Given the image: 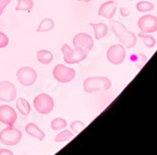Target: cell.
Segmentation results:
<instances>
[{
  "label": "cell",
  "instance_id": "18",
  "mask_svg": "<svg viewBox=\"0 0 157 155\" xmlns=\"http://www.w3.org/2000/svg\"><path fill=\"white\" fill-rule=\"evenodd\" d=\"M17 109L24 116H27V115L30 113V105H29V102L25 98H23V97H19L17 100Z\"/></svg>",
  "mask_w": 157,
  "mask_h": 155
},
{
  "label": "cell",
  "instance_id": "28",
  "mask_svg": "<svg viewBox=\"0 0 157 155\" xmlns=\"http://www.w3.org/2000/svg\"><path fill=\"white\" fill-rule=\"evenodd\" d=\"M120 13H121L122 17H128V15H129V10L126 9V8H121V9H120Z\"/></svg>",
  "mask_w": 157,
  "mask_h": 155
},
{
  "label": "cell",
  "instance_id": "24",
  "mask_svg": "<svg viewBox=\"0 0 157 155\" xmlns=\"http://www.w3.org/2000/svg\"><path fill=\"white\" fill-rule=\"evenodd\" d=\"M65 126H67V121L62 117H57L50 122V127L53 129V130H57V131L60 130V129H64Z\"/></svg>",
  "mask_w": 157,
  "mask_h": 155
},
{
  "label": "cell",
  "instance_id": "11",
  "mask_svg": "<svg viewBox=\"0 0 157 155\" xmlns=\"http://www.w3.org/2000/svg\"><path fill=\"white\" fill-rule=\"evenodd\" d=\"M17 119H18V113L10 105H5L4 103V105L0 106V122L2 124L6 126H11L17 122Z\"/></svg>",
  "mask_w": 157,
  "mask_h": 155
},
{
  "label": "cell",
  "instance_id": "9",
  "mask_svg": "<svg viewBox=\"0 0 157 155\" xmlns=\"http://www.w3.org/2000/svg\"><path fill=\"white\" fill-rule=\"evenodd\" d=\"M73 46L75 49H79L88 54V52L93 47V39L87 33H78L73 38Z\"/></svg>",
  "mask_w": 157,
  "mask_h": 155
},
{
  "label": "cell",
  "instance_id": "13",
  "mask_svg": "<svg viewBox=\"0 0 157 155\" xmlns=\"http://www.w3.org/2000/svg\"><path fill=\"white\" fill-rule=\"evenodd\" d=\"M116 10H117L116 2H113V0H108V2L103 3V4L99 6V9H98V15L111 20V19L114 17V14H116Z\"/></svg>",
  "mask_w": 157,
  "mask_h": 155
},
{
  "label": "cell",
  "instance_id": "1",
  "mask_svg": "<svg viewBox=\"0 0 157 155\" xmlns=\"http://www.w3.org/2000/svg\"><path fill=\"white\" fill-rule=\"evenodd\" d=\"M111 28H112L113 34L118 38V41L121 42V44L123 47H127V48L135 47V44L137 42V35L132 32H129L121 22L111 19Z\"/></svg>",
  "mask_w": 157,
  "mask_h": 155
},
{
  "label": "cell",
  "instance_id": "10",
  "mask_svg": "<svg viewBox=\"0 0 157 155\" xmlns=\"http://www.w3.org/2000/svg\"><path fill=\"white\" fill-rule=\"evenodd\" d=\"M17 98V87L9 81L0 82V101L11 102Z\"/></svg>",
  "mask_w": 157,
  "mask_h": 155
},
{
  "label": "cell",
  "instance_id": "26",
  "mask_svg": "<svg viewBox=\"0 0 157 155\" xmlns=\"http://www.w3.org/2000/svg\"><path fill=\"white\" fill-rule=\"evenodd\" d=\"M9 44V38L5 33L0 32V48H5Z\"/></svg>",
  "mask_w": 157,
  "mask_h": 155
},
{
  "label": "cell",
  "instance_id": "16",
  "mask_svg": "<svg viewBox=\"0 0 157 155\" xmlns=\"http://www.w3.org/2000/svg\"><path fill=\"white\" fill-rule=\"evenodd\" d=\"M36 59L42 64H49V63L53 62V54H52L50 50L40 49V50L36 52Z\"/></svg>",
  "mask_w": 157,
  "mask_h": 155
},
{
  "label": "cell",
  "instance_id": "29",
  "mask_svg": "<svg viewBox=\"0 0 157 155\" xmlns=\"http://www.w3.org/2000/svg\"><path fill=\"white\" fill-rule=\"evenodd\" d=\"M0 155H14L9 149H0Z\"/></svg>",
  "mask_w": 157,
  "mask_h": 155
},
{
  "label": "cell",
  "instance_id": "20",
  "mask_svg": "<svg viewBox=\"0 0 157 155\" xmlns=\"http://www.w3.org/2000/svg\"><path fill=\"white\" fill-rule=\"evenodd\" d=\"M131 61L135 62L136 67H137L138 70H141V68H142V67L146 64V62H147V57H146L145 54H142V53H138V54H132V56H131Z\"/></svg>",
  "mask_w": 157,
  "mask_h": 155
},
{
  "label": "cell",
  "instance_id": "15",
  "mask_svg": "<svg viewBox=\"0 0 157 155\" xmlns=\"http://www.w3.org/2000/svg\"><path fill=\"white\" fill-rule=\"evenodd\" d=\"M89 25L94 30L96 39H102V38H104L108 33V27L104 23H90Z\"/></svg>",
  "mask_w": 157,
  "mask_h": 155
},
{
  "label": "cell",
  "instance_id": "19",
  "mask_svg": "<svg viewBox=\"0 0 157 155\" xmlns=\"http://www.w3.org/2000/svg\"><path fill=\"white\" fill-rule=\"evenodd\" d=\"M34 6V2L33 0H18V4L15 6L17 11H30Z\"/></svg>",
  "mask_w": 157,
  "mask_h": 155
},
{
  "label": "cell",
  "instance_id": "12",
  "mask_svg": "<svg viewBox=\"0 0 157 155\" xmlns=\"http://www.w3.org/2000/svg\"><path fill=\"white\" fill-rule=\"evenodd\" d=\"M138 28L142 33H153L157 32V17L155 15H143L138 19Z\"/></svg>",
  "mask_w": 157,
  "mask_h": 155
},
{
  "label": "cell",
  "instance_id": "17",
  "mask_svg": "<svg viewBox=\"0 0 157 155\" xmlns=\"http://www.w3.org/2000/svg\"><path fill=\"white\" fill-rule=\"evenodd\" d=\"M53 28H54V20L50 19V18H45L39 23L36 32L38 33H45V32H50Z\"/></svg>",
  "mask_w": 157,
  "mask_h": 155
},
{
  "label": "cell",
  "instance_id": "23",
  "mask_svg": "<svg viewBox=\"0 0 157 155\" xmlns=\"http://www.w3.org/2000/svg\"><path fill=\"white\" fill-rule=\"evenodd\" d=\"M136 9L141 13H148V11H152L155 9V5L150 2H138L136 5Z\"/></svg>",
  "mask_w": 157,
  "mask_h": 155
},
{
  "label": "cell",
  "instance_id": "30",
  "mask_svg": "<svg viewBox=\"0 0 157 155\" xmlns=\"http://www.w3.org/2000/svg\"><path fill=\"white\" fill-rule=\"evenodd\" d=\"M81 2H88V3H89V2H90V0H81Z\"/></svg>",
  "mask_w": 157,
  "mask_h": 155
},
{
  "label": "cell",
  "instance_id": "5",
  "mask_svg": "<svg viewBox=\"0 0 157 155\" xmlns=\"http://www.w3.org/2000/svg\"><path fill=\"white\" fill-rule=\"evenodd\" d=\"M62 53H63V58L64 62L68 63V64H75V63H79L82 61H84L87 58V53L79 50V49H72L67 43L62 46Z\"/></svg>",
  "mask_w": 157,
  "mask_h": 155
},
{
  "label": "cell",
  "instance_id": "4",
  "mask_svg": "<svg viewBox=\"0 0 157 155\" xmlns=\"http://www.w3.org/2000/svg\"><path fill=\"white\" fill-rule=\"evenodd\" d=\"M33 103H34V109L42 115H48L54 109L53 98H52L49 95H47V93H39L34 98Z\"/></svg>",
  "mask_w": 157,
  "mask_h": 155
},
{
  "label": "cell",
  "instance_id": "14",
  "mask_svg": "<svg viewBox=\"0 0 157 155\" xmlns=\"http://www.w3.org/2000/svg\"><path fill=\"white\" fill-rule=\"evenodd\" d=\"M25 131H27L28 135H30V136L38 139L39 141L44 140V137H45V134L43 133L42 129L38 127V126H36L35 124H33V122H30V124H28L27 126H25Z\"/></svg>",
  "mask_w": 157,
  "mask_h": 155
},
{
  "label": "cell",
  "instance_id": "3",
  "mask_svg": "<svg viewBox=\"0 0 157 155\" xmlns=\"http://www.w3.org/2000/svg\"><path fill=\"white\" fill-rule=\"evenodd\" d=\"M21 140V131L19 129L14 127V125L6 126L0 133V143L6 146H14L20 143Z\"/></svg>",
  "mask_w": 157,
  "mask_h": 155
},
{
  "label": "cell",
  "instance_id": "2",
  "mask_svg": "<svg viewBox=\"0 0 157 155\" xmlns=\"http://www.w3.org/2000/svg\"><path fill=\"white\" fill-rule=\"evenodd\" d=\"M111 80L108 77H89L83 83L84 91L92 93L96 91H107L111 87Z\"/></svg>",
  "mask_w": 157,
  "mask_h": 155
},
{
  "label": "cell",
  "instance_id": "27",
  "mask_svg": "<svg viewBox=\"0 0 157 155\" xmlns=\"http://www.w3.org/2000/svg\"><path fill=\"white\" fill-rule=\"evenodd\" d=\"M10 4V0H0V17H2V14L4 13L5 8Z\"/></svg>",
  "mask_w": 157,
  "mask_h": 155
},
{
  "label": "cell",
  "instance_id": "22",
  "mask_svg": "<svg viewBox=\"0 0 157 155\" xmlns=\"http://www.w3.org/2000/svg\"><path fill=\"white\" fill-rule=\"evenodd\" d=\"M74 134L69 130H63L62 133H59L56 137H54V141H57V143H63V141H68L71 139H73Z\"/></svg>",
  "mask_w": 157,
  "mask_h": 155
},
{
  "label": "cell",
  "instance_id": "25",
  "mask_svg": "<svg viewBox=\"0 0 157 155\" xmlns=\"http://www.w3.org/2000/svg\"><path fill=\"white\" fill-rule=\"evenodd\" d=\"M84 127H86V125L82 121H74L71 125V131L73 134H79V133H82L84 130Z\"/></svg>",
  "mask_w": 157,
  "mask_h": 155
},
{
  "label": "cell",
  "instance_id": "6",
  "mask_svg": "<svg viewBox=\"0 0 157 155\" xmlns=\"http://www.w3.org/2000/svg\"><path fill=\"white\" fill-rule=\"evenodd\" d=\"M53 77L56 78V81L60 83H68L74 80L75 71L71 67L64 66V64H57L53 70Z\"/></svg>",
  "mask_w": 157,
  "mask_h": 155
},
{
  "label": "cell",
  "instance_id": "7",
  "mask_svg": "<svg viewBox=\"0 0 157 155\" xmlns=\"http://www.w3.org/2000/svg\"><path fill=\"white\" fill-rule=\"evenodd\" d=\"M17 78L20 82V85L29 87L33 86L38 78V74L34 68L32 67H20L17 72Z\"/></svg>",
  "mask_w": 157,
  "mask_h": 155
},
{
  "label": "cell",
  "instance_id": "21",
  "mask_svg": "<svg viewBox=\"0 0 157 155\" xmlns=\"http://www.w3.org/2000/svg\"><path fill=\"white\" fill-rule=\"evenodd\" d=\"M138 37L143 41V43H145L146 47L153 48L156 46V39H155L152 35H150V33H142L141 32V33H138Z\"/></svg>",
  "mask_w": 157,
  "mask_h": 155
},
{
  "label": "cell",
  "instance_id": "8",
  "mask_svg": "<svg viewBox=\"0 0 157 155\" xmlns=\"http://www.w3.org/2000/svg\"><path fill=\"white\" fill-rule=\"evenodd\" d=\"M126 58V49L122 44H113L107 50V59L112 64L118 66Z\"/></svg>",
  "mask_w": 157,
  "mask_h": 155
}]
</instances>
